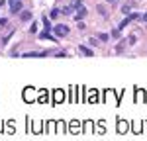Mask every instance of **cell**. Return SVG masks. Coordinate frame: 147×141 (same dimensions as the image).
I'll return each instance as SVG.
<instances>
[{"label":"cell","instance_id":"obj_1","mask_svg":"<svg viewBox=\"0 0 147 141\" xmlns=\"http://www.w3.org/2000/svg\"><path fill=\"white\" fill-rule=\"evenodd\" d=\"M10 4V14H18L22 10V0H8Z\"/></svg>","mask_w":147,"mask_h":141},{"label":"cell","instance_id":"obj_2","mask_svg":"<svg viewBox=\"0 0 147 141\" xmlns=\"http://www.w3.org/2000/svg\"><path fill=\"white\" fill-rule=\"evenodd\" d=\"M139 18H141L139 14H129V16H127V18L124 20V22H120V26H118V28H120V30H124V28H125V26H127L129 22H136V20H139Z\"/></svg>","mask_w":147,"mask_h":141},{"label":"cell","instance_id":"obj_3","mask_svg":"<svg viewBox=\"0 0 147 141\" xmlns=\"http://www.w3.org/2000/svg\"><path fill=\"white\" fill-rule=\"evenodd\" d=\"M67 34H69V26H63V23L55 26V35H67Z\"/></svg>","mask_w":147,"mask_h":141},{"label":"cell","instance_id":"obj_4","mask_svg":"<svg viewBox=\"0 0 147 141\" xmlns=\"http://www.w3.org/2000/svg\"><path fill=\"white\" fill-rule=\"evenodd\" d=\"M79 51L84 55V57H92V49H88V47H84V45H80L79 47Z\"/></svg>","mask_w":147,"mask_h":141},{"label":"cell","instance_id":"obj_5","mask_svg":"<svg viewBox=\"0 0 147 141\" xmlns=\"http://www.w3.org/2000/svg\"><path fill=\"white\" fill-rule=\"evenodd\" d=\"M86 12H88V10H86V8H79V12H77V16H75V18H77V20H79V22H80V20H82V18L86 16Z\"/></svg>","mask_w":147,"mask_h":141},{"label":"cell","instance_id":"obj_6","mask_svg":"<svg viewBox=\"0 0 147 141\" xmlns=\"http://www.w3.org/2000/svg\"><path fill=\"white\" fill-rule=\"evenodd\" d=\"M22 20H32V12H22Z\"/></svg>","mask_w":147,"mask_h":141},{"label":"cell","instance_id":"obj_7","mask_svg":"<svg viewBox=\"0 0 147 141\" xmlns=\"http://www.w3.org/2000/svg\"><path fill=\"white\" fill-rule=\"evenodd\" d=\"M125 129H127V126H125L124 122H120V124H118V131H122V133H124Z\"/></svg>","mask_w":147,"mask_h":141},{"label":"cell","instance_id":"obj_8","mask_svg":"<svg viewBox=\"0 0 147 141\" xmlns=\"http://www.w3.org/2000/svg\"><path fill=\"white\" fill-rule=\"evenodd\" d=\"M98 39H100V41H108V34H100V35H98Z\"/></svg>","mask_w":147,"mask_h":141},{"label":"cell","instance_id":"obj_9","mask_svg":"<svg viewBox=\"0 0 147 141\" xmlns=\"http://www.w3.org/2000/svg\"><path fill=\"white\" fill-rule=\"evenodd\" d=\"M55 100H57V102H61V100H63V92H55Z\"/></svg>","mask_w":147,"mask_h":141},{"label":"cell","instance_id":"obj_10","mask_svg":"<svg viewBox=\"0 0 147 141\" xmlns=\"http://www.w3.org/2000/svg\"><path fill=\"white\" fill-rule=\"evenodd\" d=\"M136 41H137V39H136V35H129V39H127V43H129V45H134Z\"/></svg>","mask_w":147,"mask_h":141},{"label":"cell","instance_id":"obj_11","mask_svg":"<svg viewBox=\"0 0 147 141\" xmlns=\"http://www.w3.org/2000/svg\"><path fill=\"white\" fill-rule=\"evenodd\" d=\"M122 12H124V14H129V12H131V6H129V4H127V6H124V8H122Z\"/></svg>","mask_w":147,"mask_h":141},{"label":"cell","instance_id":"obj_12","mask_svg":"<svg viewBox=\"0 0 147 141\" xmlns=\"http://www.w3.org/2000/svg\"><path fill=\"white\" fill-rule=\"evenodd\" d=\"M59 14H61V12L57 10V8H55V10H51V18H57V16H59Z\"/></svg>","mask_w":147,"mask_h":141},{"label":"cell","instance_id":"obj_13","mask_svg":"<svg viewBox=\"0 0 147 141\" xmlns=\"http://www.w3.org/2000/svg\"><path fill=\"white\" fill-rule=\"evenodd\" d=\"M112 35H114V37H120V28H118V30H114Z\"/></svg>","mask_w":147,"mask_h":141},{"label":"cell","instance_id":"obj_14","mask_svg":"<svg viewBox=\"0 0 147 141\" xmlns=\"http://www.w3.org/2000/svg\"><path fill=\"white\" fill-rule=\"evenodd\" d=\"M39 37H41V39H51V35H49V34H41Z\"/></svg>","mask_w":147,"mask_h":141},{"label":"cell","instance_id":"obj_15","mask_svg":"<svg viewBox=\"0 0 147 141\" xmlns=\"http://www.w3.org/2000/svg\"><path fill=\"white\" fill-rule=\"evenodd\" d=\"M4 4H6V2H4V0H0V8H2V6H4Z\"/></svg>","mask_w":147,"mask_h":141},{"label":"cell","instance_id":"obj_16","mask_svg":"<svg viewBox=\"0 0 147 141\" xmlns=\"http://www.w3.org/2000/svg\"><path fill=\"white\" fill-rule=\"evenodd\" d=\"M143 20H145V22H147V14H143Z\"/></svg>","mask_w":147,"mask_h":141},{"label":"cell","instance_id":"obj_17","mask_svg":"<svg viewBox=\"0 0 147 141\" xmlns=\"http://www.w3.org/2000/svg\"><path fill=\"white\" fill-rule=\"evenodd\" d=\"M108 2H112V4H114V2H118V0H108Z\"/></svg>","mask_w":147,"mask_h":141}]
</instances>
